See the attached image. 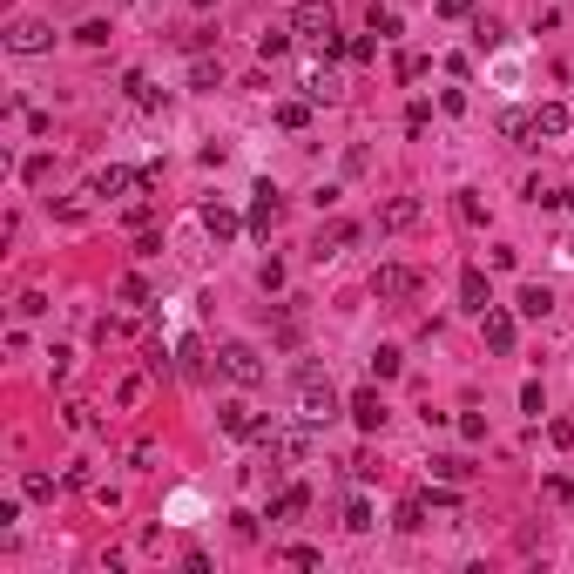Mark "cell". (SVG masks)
Masks as SVG:
<instances>
[{
    "mask_svg": "<svg viewBox=\"0 0 574 574\" xmlns=\"http://www.w3.org/2000/svg\"><path fill=\"white\" fill-rule=\"evenodd\" d=\"M332 412H338V386H332V378L318 372V365H304V372H298V420L324 426Z\"/></svg>",
    "mask_w": 574,
    "mask_h": 574,
    "instance_id": "cell-1",
    "label": "cell"
},
{
    "mask_svg": "<svg viewBox=\"0 0 574 574\" xmlns=\"http://www.w3.org/2000/svg\"><path fill=\"white\" fill-rule=\"evenodd\" d=\"M291 34H304V41H338V7L332 0H298V7H291Z\"/></svg>",
    "mask_w": 574,
    "mask_h": 574,
    "instance_id": "cell-2",
    "label": "cell"
},
{
    "mask_svg": "<svg viewBox=\"0 0 574 574\" xmlns=\"http://www.w3.org/2000/svg\"><path fill=\"white\" fill-rule=\"evenodd\" d=\"M271 460H284V466H304L311 460V420H298V426H271Z\"/></svg>",
    "mask_w": 574,
    "mask_h": 574,
    "instance_id": "cell-3",
    "label": "cell"
},
{
    "mask_svg": "<svg viewBox=\"0 0 574 574\" xmlns=\"http://www.w3.org/2000/svg\"><path fill=\"white\" fill-rule=\"evenodd\" d=\"M217 365H223V378H230V386H257V378H264V358H257V345H223Z\"/></svg>",
    "mask_w": 574,
    "mask_h": 574,
    "instance_id": "cell-4",
    "label": "cell"
},
{
    "mask_svg": "<svg viewBox=\"0 0 574 574\" xmlns=\"http://www.w3.org/2000/svg\"><path fill=\"white\" fill-rule=\"evenodd\" d=\"M372 291H378V298H420V271H412V264H378V277H372Z\"/></svg>",
    "mask_w": 574,
    "mask_h": 574,
    "instance_id": "cell-5",
    "label": "cell"
},
{
    "mask_svg": "<svg viewBox=\"0 0 574 574\" xmlns=\"http://www.w3.org/2000/svg\"><path fill=\"white\" fill-rule=\"evenodd\" d=\"M7 48H14V55H48V48H55V27H48V21H14Z\"/></svg>",
    "mask_w": 574,
    "mask_h": 574,
    "instance_id": "cell-6",
    "label": "cell"
},
{
    "mask_svg": "<svg viewBox=\"0 0 574 574\" xmlns=\"http://www.w3.org/2000/svg\"><path fill=\"white\" fill-rule=\"evenodd\" d=\"M250 197H257V203H250V217H243V223H250V237H271V230H277V217H284V203H277V189H271V183H257Z\"/></svg>",
    "mask_w": 574,
    "mask_h": 574,
    "instance_id": "cell-7",
    "label": "cell"
},
{
    "mask_svg": "<svg viewBox=\"0 0 574 574\" xmlns=\"http://www.w3.org/2000/svg\"><path fill=\"white\" fill-rule=\"evenodd\" d=\"M135 183H143V176H135V169L109 163V169H95V176H89V197H101V203H109V197H129Z\"/></svg>",
    "mask_w": 574,
    "mask_h": 574,
    "instance_id": "cell-8",
    "label": "cell"
},
{
    "mask_svg": "<svg viewBox=\"0 0 574 574\" xmlns=\"http://www.w3.org/2000/svg\"><path fill=\"white\" fill-rule=\"evenodd\" d=\"M223 432L230 440H271V420H257L250 406H223Z\"/></svg>",
    "mask_w": 574,
    "mask_h": 574,
    "instance_id": "cell-9",
    "label": "cell"
},
{
    "mask_svg": "<svg viewBox=\"0 0 574 574\" xmlns=\"http://www.w3.org/2000/svg\"><path fill=\"white\" fill-rule=\"evenodd\" d=\"M304 507H311V486H298V480H291L284 494L271 500V527H291V520H298Z\"/></svg>",
    "mask_w": 574,
    "mask_h": 574,
    "instance_id": "cell-10",
    "label": "cell"
},
{
    "mask_svg": "<svg viewBox=\"0 0 574 574\" xmlns=\"http://www.w3.org/2000/svg\"><path fill=\"white\" fill-rule=\"evenodd\" d=\"M203 230H210L217 243H230L237 230H250V223H243V217L230 210V203H203Z\"/></svg>",
    "mask_w": 574,
    "mask_h": 574,
    "instance_id": "cell-11",
    "label": "cell"
},
{
    "mask_svg": "<svg viewBox=\"0 0 574 574\" xmlns=\"http://www.w3.org/2000/svg\"><path fill=\"white\" fill-rule=\"evenodd\" d=\"M345 412H352L358 432H378V426H386V399H378V392H352V406H345Z\"/></svg>",
    "mask_w": 574,
    "mask_h": 574,
    "instance_id": "cell-12",
    "label": "cell"
},
{
    "mask_svg": "<svg viewBox=\"0 0 574 574\" xmlns=\"http://www.w3.org/2000/svg\"><path fill=\"white\" fill-rule=\"evenodd\" d=\"M480 324H486V345H494V352H514V311L486 304V311H480Z\"/></svg>",
    "mask_w": 574,
    "mask_h": 574,
    "instance_id": "cell-13",
    "label": "cell"
},
{
    "mask_svg": "<svg viewBox=\"0 0 574 574\" xmlns=\"http://www.w3.org/2000/svg\"><path fill=\"white\" fill-rule=\"evenodd\" d=\"M420 210H426L420 197H392L386 210H378V230H412V223H420Z\"/></svg>",
    "mask_w": 574,
    "mask_h": 574,
    "instance_id": "cell-14",
    "label": "cell"
},
{
    "mask_svg": "<svg viewBox=\"0 0 574 574\" xmlns=\"http://www.w3.org/2000/svg\"><path fill=\"white\" fill-rule=\"evenodd\" d=\"M568 101H541V109H534V143H541V135H568Z\"/></svg>",
    "mask_w": 574,
    "mask_h": 574,
    "instance_id": "cell-15",
    "label": "cell"
},
{
    "mask_svg": "<svg viewBox=\"0 0 574 574\" xmlns=\"http://www.w3.org/2000/svg\"><path fill=\"white\" fill-rule=\"evenodd\" d=\"M460 304L473 311V318H480L486 304H494V291H486V271H460Z\"/></svg>",
    "mask_w": 574,
    "mask_h": 574,
    "instance_id": "cell-16",
    "label": "cell"
},
{
    "mask_svg": "<svg viewBox=\"0 0 574 574\" xmlns=\"http://www.w3.org/2000/svg\"><path fill=\"white\" fill-rule=\"evenodd\" d=\"M345 243H358V223H332V230H324L318 243H311V257H318V264H324V257H338Z\"/></svg>",
    "mask_w": 574,
    "mask_h": 574,
    "instance_id": "cell-17",
    "label": "cell"
},
{
    "mask_svg": "<svg viewBox=\"0 0 574 574\" xmlns=\"http://www.w3.org/2000/svg\"><path fill=\"white\" fill-rule=\"evenodd\" d=\"M514 311H520V318H547V311H554V291H547V284H527V291L514 298Z\"/></svg>",
    "mask_w": 574,
    "mask_h": 574,
    "instance_id": "cell-18",
    "label": "cell"
},
{
    "mask_svg": "<svg viewBox=\"0 0 574 574\" xmlns=\"http://www.w3.org/2000/svg\"><path fill=\"white\" fill-rule=\"evenodd\" d=\"M304 95H311V101H338V75H332V68H311V75H304Z\"/></svg>",
    "mask_w": 574,
    "mask_h": 574,
    "instance_id": "cell-19",
    "label": "cell"
},
{
    "mask_svg": "<svg viewBox=\"0 0 574 574\" xmlns=\"http://www.w3.org/2000/svg\"><path fill=\"white\" fill-rule=\"evenodd\" d=\"M277 129H311V101H277Z\"/></svg>",
    "mask_w": 574,
    "mask_h": 574,
    "instance_id": "cell-20",
    "label": "cell"
},
{
    "mask_svg": "<svg viewBox=\"0 0 574 574\" xmlns=\"http://www.w3.org/2000/svg\"><path fill=\"white\" fill-rule=\"evenodd\" d=\"M406 372V358H399V345H378L372 352V378H399Z\"/></svg>",
    "mask_w": 574,
    "mask_h": 574,
    "instance_id": "cell-21",
    "label": "cell"
},
{
    "mask_svg": "<svg viewBox=\"0 0 574 574\" xmlns=\"http://www.w3.org/2000/svg\"><path fill=\"white\" fill-rule=\"evenodd\" d=\"M257 55H264V61L291 55V27H271V34H257Z\"/></svg>",
    "mask_w": 574,
    "mask_h": 574,
    "instance_id": "cell-22",
    "label": "cell"
},
{
    "mask_svg": "<svg viewBox=\"0 0 574 574\" xmlns=\"http://www.w3.org/2000/svg\"><path fill=\"white\" fill-rule=\"evenodd\" d=\"M372 34H378V41H399V34H406V27H399V7H372Z\"/></svg>",
    "mask_w": 574,
    "mask_h": 574,
    "instance_id": "cell-23",
    "label": "cell"
},
{
    "mask_svg": "<svg viewBox=\"0 0 574 574\" xmlns=\"http://www.w3.org/2000/svg\"><path fill=\"white\" fill-rule=\"evenodd\" d=\"M48 176H55V155H27L21 163V183H48Z\"/></svg>",
    "mask_w": 574,
    "mask_h": 574,
    "instance_id": "cell-24",
    "label": "cell"
},
{
    "mask_svg": "<svg viewBox=\"0 0 574 574\" xmlns=\"http://www.w3.org/2000/svg\"><path fill=\"white\" fill-rule=\"evenodd\" d=\"M189 81H197V89H223V61H197V68H189Z\"/></svg>",
    "mask_w": 574,
    "mask_h": 574,
    "instance_id": "cell-25",
    "label": "cell"
},
{
    "mask_svg": "<svg viewBox=\"0 0 574 574\" xmlns=\"http://www.w3.org/2000/svg\"><path fill=\"white\" fill-rule=\"evenodd\" d=\"M432 473H440V480H466V473H473V466H466L460 453H440V460H432Z\"/></svg>",
    "mask_w": 574,
    "mask_h": 574,
    "instance_id": "cell-26",
    "label": "cell"
},
{
    "mask_svg": "<svg viewBox=\"0 0 574 574\" xmlns=\"http://www.w3.org/2000/svg\"><path fill=\"white\" fill-rule=\"evenodd\" d=\"M129 332H135V324H129V318H101V324H95V338H101V345H122V338H129Z\"/></svg>",
    "mask_w": 574,
    "mask_h": 574,
    "instance_id": "cell-27",
    "label": "cell"
},
{
    "mask_svg": "<svg viewBox=\"0 0 574 574\" xmlns=\"http://www.w3.org/2000/svg\"><path fill=\"white\" fill-rule=\"evenodd\" d=\"M21 494H27V500H55V473H27Z\"/></svg>",
    "mask_w": 574,
    "mask_h": 574,
    "instance_id": "cell-28",
    "label": "cell"
},
{
    "mask_svg": "<svg viewBox=\"0 0 574 574\" xmlns=\"http://www.w3.org/2000/svg\"><path fill=\"white\" fill-rule=\"evenodd\" d=\"M115 298H122V304H149V284H143V277H122Z\"/></svg>",
    "mask_w": 574,
    "mask_h": 574,
    "instance_id": "cell-29",
    "label": "cell"
},
{
    "mask_svg": "<svg viewBox=\"0 0 574 574\" xmlns=\"http://www.w3.org/2000/svg\"><path fill=\"white\" fill-rule=\"evenodd\" d=\"M372 55H378L372 34H352V41H345V61H372Z\"/></svg>",
    "mask_w": 574,
    "mask_h": 574,
    "instance_id": "cell-30",
    "label": "cell"
},
{
    "mask_svg": "<svg viewBox=\"0 0 574 574\" xmlns=\"http://www.w3.org/2000/svg\"><path fill=\"white\" fill-rule=\"evenodd\" d=\"M399 527L420 534V527H426V500H406V507H399Z\"/></svg>",
    "mask_w": 574,
    "mask_h": 574,
    "instance_id": "cell-31",
    "label": "cell"
},
{
    "mask_svg": "<svg viewBox=\"0 0 574 574\" xmlns=\"http://www.w3.org/2000/svg\"><path fill=\"white\" fill-rule=\"evenodd\" d=\"M345 527L365 534V527H372V507H365V500H352V507H345Z\"/></svg>",
    "mask_w": 574,
    "mask_h": 574,
    "instance_id": "cell-32",
    "label": "cell"
},
{
    "mask_svg": "<svg viewBox=\"0 0 574 574\" xmlns=\"http://www.w3.org/2000/svg\"><path fill=\"white\" fill-rule=\"evenodd\" d=\"M75 41H89V48H101V41H109V21H81V27H75Z\"/></svg>",
    "mask_w": 574,
    "mask_h": 574,
    "instance_id": "cell-33",
    "label": "cell"
},
{
    "mask_svg": "<svg viewBox=\"0 0 574 574\" xmlns=\"http://www.w3.org/2000/svg\"><path fill=\"white\" fill-rule=\"evenodd\" d=\"M426 122H432V109H426V101H412V109H406V135H426Z\"/></svg>",
    "mask_w": 574,
    "mask_h": 574,
    "instance_id": "cell-34",
    "label": "cell"
},
{
    "mask_svg": "<svg viewBox=\"0 0 574 574\" xmlns=\"http://www.w3.org/2000/svg\"><path fill=\"white\" fill-rule=\"evenodd\" d=\"M14 311H21V318H41L48 298H41V291H21V304H14Z\"/></svg>",
    "mask_w": 574,
    "mask_h": 574,
    "instance_id": "cell-35",
    "label": "cell"
},
{
    "mask_svg": "<svg viewBox=\"0 0 574 574\" xmlns=\"http://www.w3.org/2000/svg\"><path fill=\"white\" fill-rule=\"evenodd\" d=\"M547 432H554V446H574V420H554Z\"/></svg>",
    "mask_w": 574,
    "mask_h": 574,
    "instance_id": "cell-36",
    "label": "cell"
},
{
    "mask_svg": "<svg viewBox=\"0 0 574 574\" xmlns=\"http://www.w3.org/2000/svg\"><path fill=\"white\" fill-rule=\"evenodd\" d=\"M189 7H217V0H189Z\"/></svg>",
    "mask_w": 574,
    "mask_h": 574,
    "instance_id": "cell-37",
    "label": "cell"
}]
</instances>
